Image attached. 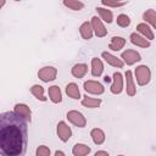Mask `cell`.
Returning a JSON list of instances; mask_svg holds the SVG:
<instances>
[{"label": "cell", "mask_w": 156, "mask_h": 156, "mask_svg": "<svg viewBox=\"0 0 156 156\" xmlns=\"http://www.w3.org/2000/svg\"><path fill=\"white\" fill-rule=\"evenodd\" d=\"M82 105L85 106V107H89V108H96V107H99L101 105V99L90 98L88 95H84L83 100H82Z\"/></svg>", "instance_id": "obj_21"}, {"label": "cell", "mask_w": 156, "mask_h": 156, "mask_svg": "<svg viewBox=\"0 0 156 156\" xmlns=\"http://www.w3.org/2000/svg\"><path fill=\"white\" fill-rule=\"evenodd\" d=\"M121 58H122L128 66H132V65H134L135 62H139V61L141 60V56H140V54H139L138 51L132 50V49H128V50H126V51L122 52Z\"/></svg>", "instance_id": "obj_6"}, {"label": "cell", "mask_w": 156, "mask_h": 156, "mask_svg": "<svg viewBox=\"0 0 156 156\" xmlns=\"http://www.w3.org/2000/svg\"><path fill=\"white\" fill-rule=\"evenodd\" d=\"M94 156H110V155H108V152H106L104 150H100V151H96Z\"/></svg>", "instance_id": "obj_31"}, {"label": "cell", "mask_w": 156, "mask_h": 156, "mask_svg": "<svg viewBox=\"0 0 156 156\" xmlns=\"http://www.w3.org/2000/svg\"><path fill=\"white\" fill-rule=\"evenodd\" d=\"M96 11L99 13V16L101 17V20L106 23H111L113 20V13L111 10H107L105 7H96Z\"/></svg>", "instance_id": "obj_24"}, {"label": "cell", "mask_w": 156, "mask_h": 156, "mask_svg": "<svg viewBox=\"0 0 156 156\" xmlns=\"http://www.w3.org/2000/svg\"><path fill=\"white\" fill-rule=\"evenodd\" d=\"M57 135H58L60 140L63 143L68 141V139L72 136V130L65 121H60L57 123Z\"/></svg>", "instance_id": "obj_7"}, {"label": "cell", "mask_w": 156, "mask_h": 156, "mask_svg": "<svg viewBox=\"0 0 156 156\" xmlns=\"http://www.w3.org/2000/svg\"><path fill=\"white\" fill-rule=\"evenodd\" d=\"M101 4L107 7H121L127 4V1H110V0H102Z\"/></svg>", "instance_id": "obj_29"}, {"label": "cell", "mask_w": 156, "mask_h": 156, "mask_svg": "<svg viewBox=\"0 0 156 156\" xmlns=\"http://www.w3.org/2000/svg\"><path fill=\"white\" fill-rule=\"evenodd\" d=\"M79 32H80V35L83 39L85 40H89L91 39L93 34H94V30H93V27H91V23L90 22H83L79 27Z\"/></svg>", "instance_id": "obj_14"}, {"label": "cell", "mask_w": 156, "mask_h": 156, "mask_svg": "<svg viewBox=\"0 0 156 156\" xmlns=\"http://www.w3.org/2000/svg\"><path fill=\"white\" fill-rule=\"evenodd\" d=\"M56 76H57V69L52 66H45V67L40 68L38 72V77L45 83L54 80L56 78Z\"/></svg>", "instance_id": "obj_4"}, {"label": "cell", "mask_w": 156, "mask_h": 156, "mask_svg": "<svg viewBox=\"0 0 156 156\" xmlns=\"http://www.w3.org/2000/svg\"><path fill=\"white\" fill-rule=\"evenodd\" d=\"M143 20L147 23H150L155 29H156V11L152 10V9H149L146 10L144 13H143Z\"/></svg>", "instance_id": "obj_25"}, {"label": "cell", "mask_w": 156, "mask_h": 156, "mask_svg": "<svg viewBox=\"0 0 156 156\" xmlns=\"http://www.w3.org/2000/svg\"><path fill=\"white\" fill-rule=\"evenodd\" d=\"M13 112L16 115H18L20 117H22L27 122H30V119H32V111H30L29 106H27L26 104H16Z\"/></svg>", "instance_id": "obj_9"}, {"label": "cell", "mask_w": 156, "mask_h": 156, "mask_svg": "<svg viewBox=\"0 0 156 156\" xmlns=\"http://www.w3.org/2000/svg\"><path fill=\"white\" fill-rule=\"evenodd\" d=\"M88 72V66L85 63H76L72 69H71V73L73 77L76 78H83Z\"/></svg>", "instance_id": "obj_17"}, {"label": "cell", "mask_w": 156, "mask_h": 156, "mask_svg": "<svg viewBox=\"0 0 156 156\" xmlns=\"http://www.w3.org/2000/svg\"><path fill=\"white\" fill-rule=\"evenodd\" d=\"M118 156H124V155H118Z\"/></svg>", "instance_id": "obj_34"}, {"label": "cell", "mask_w": 156, "mask_h": 156, "mask_svg": "<svg viewBox=\"0 0 156 156\" xmlns=\"http://www.w3.org/2000/svg\"><path fill=\"white\" fill-rule=\"evenodd\" d=\"M30 93H32V95H33L34 98H37L38 100H40V101H46V98H45V95H44V88H43L41 85H39V84L32 85Z\"/></svg>", "instance_id": "obj_26"}, {"label": "cell", "mask_w": 156, "mask_h": 156, "mask_svg": "<svg viewBox=\"0 0 156 156\" xmlns=\"http://www.w3.org/2000/svg\"><path fill=\"white\" fill-rule=\"evenodd\" d=\"M104 72V65L102 61L98 57L91 58V74L94 77H100Z\"/></svg>", "instance_id": "obj_16"}, {"label": "cell", "mask_w": 156, "mask_h": 156, "mask_svg": "<svg viewBox=\"0 0 156 156\" xmlns=\"http://www.w3.org/2000/svg\"><path fill=\"white\" fill-rule=\"evenodd\" d=\"M63 5L71 10H74V11H79L84 7V2L78 1V0H65Z\"/></svg>", "instance_id": "obj_27"}, {"label": "cell", "mask_w": 156, "mask_h": 156, "mask_svg": "<svg viewBox=\"0 0 156 156\" xmlns=\"http://www.w3.org/2000/svg\"><path fill=\"white\" fill-rule=\"evenodd\" d=\"M90 152V147L85 144H76L73 147H72V154L73 156H87L88 154Z\"/></svg>", "instance_id": "obj_20"}, {"label": "cell", "mask_w": 156, "mask_h": 156, "mask_svg": "<svg viewBox=\"0 0 156 156\" xmlns=\"http://www.w3.org/2000/svg\"><path fill=\"white\" fill-rule=\"evenodd\" d=\"M49 96L54 104H58L62 101V93L57 85H51L49 88Z\"/></svg>", "instance_id": "obj_18"}, {"label": "cell", "mask_w": 156, "mask_h": 156, "mask_svg": "<svg viewBox=\"0 0 156 156\" xmlns=\"http://www.w3.org/2000/svg\"><path fill=\"white\" fill-rule=\"evenodd\" d=\"M91 27H93V30H94V34L98 37V38H102L107 34V29L106 27L104 26V23L101 22L100 18H98L96 16H93L91 17Z\"/></svg>", "instance_id": "obj_8"}, {"label": "cell", "mask_w": 156, "mask_h": 156, "mask_svg": "<svg viewBox=\"0 0 156 156\" xmlns=\"http://www.w3.org/2000/svg\"><path fill=\"white\" fill-rule=\"evenodd\" d=\"M129 39H130V43L134 44V45H136V46L145 48V49L150 46V41L147 39H145L143 35L138 34V33H132L130 37H129Z\"/></svg>", "instance_id": "obj_13"}, {"label": "cell", "mask_w": 156, "mask_h": 156, "mask_svg": "<svg viewBox=\"0 0 156 156\" xmlns=\"http://www.w3.org/2000/svg\"><path fill=\"white\" fill-rule=\"evenodd\" d=\"M101 56H102V58H104L108 65H111L112 67L122 68L123 65H124V62H123L121 58H118L117 56H115V55H112V54H110V52H107V51H104V52L101 54Z\"/></svg>", "instance_id": "obj_12"}, {"label": "cell", "mask_w": 156, "mask_h": 156, "mask_svg": "<svg viewBox=\"0 0 156 156\" xmlns=\"http://www.w3.org/2000/svg\"><path fill=\"white\" fill-rule=\"evenodd\" d=\"M136 30L145 38V39H147L149 41L150 40H152L154 38H155V35H154V32L151 30V28L146 24V23H139L138 26H136Z\"/></svg>", "instance_id": "obj_15"}, {"label": "cell", "mask_w": 156, "mask_h": 156, "mask_svg": "<svg viewBox=\"0 0 156 156\" xmlns=\"http://www.w3.org/2000/svg\"><path fill=\"white\" fill-rule=\"evenodd\" d=\"M116 22H117V24H118L119 27L126 28V27H128V26L130 24V18H129V16H127V15H124V13H121V15L117 16Z\"/></svg>", "instance_id": "obj_28"}, {"label": "cell", "mask_w": 156, "mask_h": 156, "mask_svg": "<svg viewBox=\"0 0 156 156\" xmlns=\"http://www.w3.org/2000/svg\"><path fill=\"white\" fill-rule=\"evenodd\" d=\"M35 156H50V149L46 145H40L35 150Z\"/></svg>", "instance_id": "obj_30"}, {"label": "cell", "mask_w": 156, "mask_h": 156, "mask_svg": "<svg viewBox=\"0 0 156 156\" xmlns=\"http://www.w3.org/2000/svg\"><path fill=\"white\" fill-rule=\"evenodd\" d=\"M90 136H91L94 144H96V145H101V144H104L105 138H106L104 130L100 129V128H94V129H91V132H90Z\"/></svg>", "instance_id": "obj_19"}, {"label": "cell", "mask_w": 156, "mask_h": 156, "mask_svg": "<svg viewBox=\"0 0 156 156\" xmlns=\"http://www.w3.org/2000/svg\"><path fill=\"white\" fill-rule=\"evenodd\" d=\"M124 45H126V39L123 37H113L110 41L108 48L113 51H119Z\"/></svg>", "instance_id": "obj_22"}, {"label": "cell", "mask_w": 156, "mask_h": 156, "mask_svg": "<svg viewBox=\"0 0 156 156\" xmlns=\"http://www.w3.org/2000/svg\"><path fill=\"white\" fill-rule=\"evenodd\" d=\"M104 80H105L106 83H110V82H111V78H110L108 76H105V78H104Z\"/></svg>", "instance_id": "obj_33"}, {"label": "cell", "mask_w": 156, "mask_h": 156, "mask_svg": "<svg viewBox=\"0 0 156 156\" xmlns=\"http://www.w3.org/2000/svg\"><path fill=\"white\" fill-rule=\"evenodd\" d=\"M113 82H112V85L110 88L111 93L112 94H121L122 90H123V77H122V73L119 72H115L113 73Z\"/></svg>", "instance_id": "obj_10"}, {"label": "cell", "mask_w": 156, "mask_h": 156, "mask_svg": "<svg viewBox=\"0 0 156 156\" xmlns=\"http://www.w3.org/2000/svg\"><path fill=\"white\" fill-rule=\"evenodd\" d=\"M28 143L27 121L7 111L0 115V152L2 156H23Z\"/></svg>", "instance_id": "obj_1"}, {"label": "cell", "mask_w": 156, "mask_h": 156, "mask_svg": "<svg viewBox=\"0 0 156 156\" xmlns=\"http://www.w3.org/2000/svg\"><path fill=\"white\" fill-rule=\"evenodd\" d=\"M54 156H66V155H65V152H63V151L57 150V151H55V155H54Z\"/></svg>", "instance_id": "obj_32"}, {"label": "cell", "mask_w": 156, "mask_h": 156, "mask_svg": "<svg viewBox=\"0 0 156 156\" xmlns=\"http://www.w3.org/2000/svg\"><path fill=\"white\" fill-rule=\"evenodd\" d=\"M126 91L129 96H134L135 93H136V87H135V83H134L132 71L126 72Z\"/></svg>", "instance_id": "obj_11"}, {"label": "cell", "mask_w": 156, "mask_h": 156, "mask_svg": "<svg viewBox=\"0 0 156 156\" xmlns=\"http://www.w3.org/2000/svg\"><path fill=\"white\" fill-rule=\"evenodd\" d=\"M67 118L68 121L74 124L78 128H84L87 126V118L84 117V115L77 110H71L67 112Z\"/></svg>", "instance_id": "obj_3"}, {"label": "cell", "mask_w": 156, "mask_h": 156, "mask_svg": "<svg viewBox=\"0 0 156 156\" xmlns=\"http://www.w3.org/2000/svg\"><path fill=\"white\" fill-rule=\"evenodd\" d=\"M84 90L89 94H95V95H101L105 91V88L101 83L96 80H87L84 82Z\"/></svg>", "instance_id": "obj_5"}, {"label": "cell", "mask_w": 156, "mask_h": 156, "mask_svg": "<svg viewBox=\"0 0 156 156\" xmlns=\"http://www.w3.org/2000/svg\"><path fill=\"white\" fill-rule=\"evenodd\" d=\"M135 78L139 85H146L151 79V71L146 65H140L135 68Z\"/></svg>", "instance_id": "obj_2"}, {"label": "cell", "mask_w": 156, "mask_h": 156, "mask_svg": "<svg viewBox=\"0 0 156 156\" xmlns=\"http://www.w3.org/2000/svg\"><path fill=\"white\" fill-rule=\"evenodd\" d=\"M66 93L69 98H72L74 100H78L80 98V91H79V88L76 83H68L66 87Z\"/></svg>", "instance_id": "obj_23"}]
</instances>
